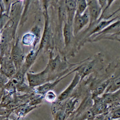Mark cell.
<instances>
[{
  "label": "cell",
  "instance_id": "3957f363",
  "mask_svg": "<svg viewBox=\"0 0 120 120\" xmlns=\"http://www.w3.org/2000/svg\"><path fill=\"white\" fill-rule=\"evenodd\" d=\"M0 72L9 80L17 72L15 64L11 58L10 53L0 58Z\"/></svg>",
  "mask_w": 120,
  "mask_h": 120
},
{
  "label": "cell",
  "instance_id": "30bf717a",
  "mask_svg": "<svg viewBox=\"0 0 120 120\" xmlns=\"http://www.w3.org/2000/svg\"><path fill=\"white\" fill-rule=\"evenodd\" d=\"M38 53L39 52L38 50L36 51L35 49H33L30 51L26 56H25V60H24L22 66L21 67L19 71H20L24 74H26V73L28 72V70L34 64Z\"/></svg>",
  "mask_w": 120,
  "mask_h": 120
},
{
  "label": "cell",
  "instance_id": "e0dca14e",
  "mask_svg": "<svg viewBox=\"0 0 120 120\" xmlns=\"http://www.w3.org/2000/svg\"><path fill=\"white\" fill-rule=\"evenodd\" d=\"M120 88V77L114 80L106 90V93H113Z\"/></svg>",
  "mask_w": 120,
  "mask_h": 120
},
{
  "label": "cell",
  "instance_id": "ba28073f",
  "mask_svg": "<svg viewBox=\"0 0 120 120\" xmlns=\"http://www.w3.org/2000/svg\"><path fill=\"white\" fill-rule=\"evenodd\" d=\"M72 72L68 73L67 75L65 76H61L59 77L56 79V80H54L53 82H48L45 84H43V85L40 86L39 87H36L34 89V93L35 94L40 95L41 96H44V95L47 93V92L53 90L54 87H55L57 84H58L60 81H61L63 79H64L69 75L70 73H71Z\"/></svg>",
  "mask_w": 120,
  "mask_h": 120
},
{
  "label": "cell",
  "instance_id": "9c48e42d",
  "mask_svg": "<svg viewBox=\"0 0 120 120\" xmlns=\"http://www.w3.org/2000/svg\"><path fill=\"white\" fill-rule=\"evenodd\" d=\"M77 1L67 0L65 1V7L66 10L67 22L71 26L73 25V20L77 10Z\"/></svg>",
  "mask_w": 120,
  "mask_h": 120
},
{
  "label": "cell",
  "instance_id": "44dd1931",
  "mask_svg": "<svg viewBox=\"0 0 120 120\" xmlns=\"http://www.w3.org/2000/svg\"><path fill=\"white\" fill-rule=\"evenodd\" d=\"M110 84L109 80L105 81L104 83L101 84L99 86L97 87V88L95 89L94 93V96L95 97H98L99 95L102 94L103 93L106 91L109 84Z\"/></svg>",
  "mask_w": 120,
  "mask_h": 120
},
{
  "label": "cell",
  "instance_id": "7a4b0ae2",
  "mask_svg": "<svg viewBox=\"0 0 120 120\" xmlns=\"http://www.w3.org/2000/svg\"><path fill=\"white\" fill-rule=\"evenodd\" d=\"M10 56L17 71L22 66L25 58L24 50L19 39H16L12 43Z\"/></svg>",
  "mask_w": 120,
  "mask_h": 120
},
{
  "label": "cell",
  "instance_id": "8fae6325",
  "mask_svg": "<svg viewBox=\"0 0 120 120\" xmlns=\"http://www.w3.org/2000/svg\"><path fill=\"white\" fill-rule=\"evenodd\" d=\"M45 24L44 29L43 33L42 35V37L41 39V43L40 44V46L38 48V52L42 50L47 45L48 42L50 41V29L49 27V20H48V16L47 10L45 9Z\"/></svg>",
  "mask_w": 120,
  "mask_h": 120
},
{
  "label": "cell",
  "instance_id": "52a82bcc",
  "mask_svg": "<svg viewBox=\"0 0 120 120\" xmlns=\"http://www.w3.org/2000/svg\"><path fill=\"white\" fill-rule=\"evenodd\" d=\"M80 80H81V78L80 74H79L78 72H76L74 77L69 85L59 95L58 97L57 98L58 102L59 103L63 102L64 100L69 98Z\"/></svg>",
  "mask_w": 120,
  "mask_h": 120
},
{
  "label": "cell",
  "instance_id": "4fadbf2b",
  "mask_svg": "<svg viewBox=\"0 0 120 120\" xmlns=\"http://www.w3.org/2000/svg\"><path fill=\"white\" fill-rule=\"evenodd\" d=\"M73 34L72 26L68 23L67 22L65 23L63 28V36L65 47L68 46L72 39Z\"/></svg>",
  "mask_w": 120,
  "mask_h": 120
},
{
  "label": "cell",
  "instance_id": "5bb4252c",
  "mask_svg": "<svg viewBox=\"0 0 120 120\" xmlns=\"http://www.w3.org/2000/svg\"><path fill=\"white\" fill-rule=\"evenodd\" d=\"M78 102V100L75 97H72L69 99L63 105L62 107L64 110V112L67 118L74 111L75 105Z\"/></svg>",
  "mask_w": 120,
  "mask_h": 120
},
{
  "label": "cell",
  "instance_id": "7402d4cb",
  "mask_svg": "<svg viewBox=\"0 0 120 120\" xmlns=\"http://www.w3.org/2000/svg\"><path fill=\"white\" fill-rule=\"evenodd\" d=\"M44 98L46 101L49 103H54L57 99V96L53 90L47 92L44 96Z\"/></svg>",
  "mask_w": 120,
  "mask_h": 120
},
{
  "label": "cell",
  "instance_id": "d4e9b609",
  "mask_svg": "<svg viewBox=\"0 0 120 120\" xmlns=\"http://www.w3.org/2000/svg\"><path fill=\"white\" fill-rule=\"evenodd\" d=\"M0 120H11L9 119L8 117L4 116V117H0Z\"/></svg>",
  "mask_w": 120,
  "mask_h": 120
},
{
  "label": "cell",
  "instance_id": "484cf974",
  "mask_svg": "<svg viewBox=\"0 0 120 120\" xmlns=\"http://www.w3.org/2000/svg\"><path fill=\"white\" fill-rule=\"evenodd\" d=\"M2 32H0V40H1V34Z\"/></svg>",
  "mask_w": 120,
  "mask_h": 120
},
{
  "label": "cell",
  "instance_id": "277c9868",
  "mask_svg": "<svg viewBox=\"0 0 120 120\" xmlns=\"http://www.w3.org/2000/svg\"><path fill=\"white\" fill-rule=\"evenodd\" d=\"M89 22V16L88 9L82 15H76L73 20L72 28L73 35H77L81 29L85 27Z\"/></svg>",
  "mask_w": 120,
  "mask_h": 120
},
{
  "label": "cell",
  "instance_id": "6da1fadb",
  "mask_svg": "<svg viewBox=\"0 0 120 120\" xmlns=\"http://www.w3.org/2000/svg\"><path fill=\"white\" fill-rule=\"evenodd\" d=\"M26 76L30 87L34 89L43 84L49 82L52 79V76L47 68L39 73L27 72Z\"/></svg>",
  "mask_w": 120,
  "mask_h": 120
},
{
  "label": "cell",
  "instance_id": "7c38bea8",
  "mask_svg": "<svg viewBox=\"0 0 120 120\" xmlns=\"http://www.w3.org/2000/svg\"><path fill=\"white\" fill-rule=\"evenodd\" d=\"M36 108L37 107H35L29 106L28 103H27L19 106L17 108L13 110V112L19 118H23V117L25 116L27 114L29 113L30 112H31Z\"/></svg>",
  "mask_w": 120,
  "mask_h": 120
},
{
  "label": "cell",
  "instance_id": "8992f818",
  "mask_svg": "<svg viewBox=\"0 0 120 120\" xmlns=\"http://www.w3.org/2000/svg\"><path fill=\"white\" fill-rule=\"evenodd\" d=\"M23 4L22 1H17L13 2L11 6L9 13L10 20H11L17 27L23 12Z\"/></svg>",
  "mask_w": 120,
  "mask_h": 120
},
{
  "label": "cell",
  "instance_id": "9a60e30c",
  "mask_svg": "<svg viewBox=\"0 0 120 120\" xmlns=\"http://www.w3.org/2000/svg\"><path fill=\"white\" fill-rule=\"evenodd\" d=\"M60 64V58L59 55L56 56L54 58H50L48 62L46 68L48 70L51 74L56 71L59 67Z\"/></svg>",
  "mask_w": 120,
  "mask_h": 120
},
{
  "label": "cell",
  "instance_id": "2e32d148",
  "mask_svg": "<svg viewBox=\"0 0 120 120\" xmlns=\"http://www.w3.org/2000/svg\"><path fill=\"white\" fill-rule=\"evenodd\" d=\"M21 42L24 45L33 46L35 42L34 35L30 32L25 33L22 37Z\"/></svg>",
  "mask_w": 120,
  "mask_h": 120
},
{
  "label": "cell",
  "instance_id": "ffe728a7",
  "mask_svg": "<svg viewBox=\"0 0 120 120\" xmlns=\"http://www.w3.org/2000/svg\"><path fill=\"white\" fill-rule=\"evenodd\" d=\"M87 9V3L86 1H77V10H76V15H82L85 12Z\"/></svg>",
  "mask_w": 120,
  "mask_h": 120
},
{
  "label": "cell",
  "instance_id": "ac0fdd59",
  "mask_svg": "<svg viewBox=\"0 0 120 120\" xmlns=\"http://www.w3.org/2000/svg\"><path fill=\"white\" fill-rule=\"evenodd\" d=\"M53 120H66L68 118L62 107L58 109L54 108Z\"/></svg>",
  "mask_w": 120,
  "mask_h": 120
},
{
  "label": "cell",
  "instance_id": "603a6c76",
  "mask_svg": "<svg viewBox=\"0 0 120 120\" xmlns=\"http://www.w3.org/2000/svg\"><path fill=\"white\" fill-rule=\"evenodd\" d=\"M8 80L9 79L5 77L2 74H0V89L4 88L5 84L7 83Z\"/></svg>",
  "mask_w": 120,
  "mask_h": 120
},
{
  "label": "cell",
  "instance_id": "d6986e66",
  "mask_svg": "<svg viewBox=\"0 0 120 120\" xmlns=\"http://www.w3.org/2000/svg\"><path fill=\"white\" fill-rule=\"evenodd\" d=\"M30 32L33 34L35 36V42L33 45V49H35V46L41 41V28L39 26L35 25L31 29Z\"/></svg>",
  "mask_w": 120,
  "mask_h": 120
},
{
  "label": "cell",
  "instance_id": "cb8c5ba5",
  "mask_svg": "<svg viewBox=\"0 0 120 120\" xmlns=\"http://www.w3.org/2000/svg\"><path fill=\"white\" fill-rule=\"evenodd\" d=\"M111 118L113 120H119L120 119V108L113 112L111 114Z\"/></svg>",
  "mask_w": 120,
  "mask_h": 120
},
{
  "label": "cell",
  "instance_id": "5b68a950",
  "mask_svg": "<svg viewBox=\"0 0 120 120\" xmlns=\"http://www.w3.org/2000/svg\"><path fill=\"white\" fill-rule=\"evenodd\" d=\"M102 6L97 1H88L87 9L89 16V27L93 24L99 18L101 12Z\"/></svg>",
  "mask_w": 120,
  "mask_h": 120
}]
</instances>
